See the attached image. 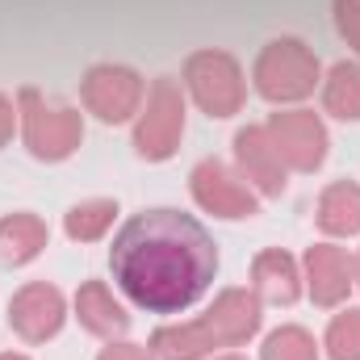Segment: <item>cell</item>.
I'll use <instances>...</instances> for the list:
<instances>
[{
    "label": "cell",
    "instance_id": "6da1fadb",
    "mask_svg": "<svg viewBox=\"0 0 360 360\" xmlns=\"http://www.w3.org/2000/svg\"><path fill=\"white\" fill-rule=\"evenodd\" d=\"M109 269L117 289L151 314H180L205 297L218 276V248L210 231L180 210H143L134 214L113 248Z\"/></svg>",
    "mask_w": 360,
    "mask_h": 360
},
{
    "label": "cell",
    "instance_id": "7a4b0ae2",
    "mask_svg": "<svg viewBox=\"0 0 360 360\" xmlns=\"http://www.w3.org/2000/svg\"><path fill=\"white\" fill-rule=\"evenodd\" d=\"M264 323L260 297L252 289H222L214 306L188 323H168L151 335V352L160 360H205L218 348L248 344Z\"/></svg>",
    "mask_w": 360,
    "mask_h": 360
},
{
    "label": "cell",
    "instance_id": "3957f363",
    "mask_svg": "<svg viewBox=\"0 0 360 360\" xmlns=\"http://www.w3.org/2000/svg\"><path fill=\"white\" fill-rule=\"evenodd\" d=\"M17 122H21L25 151L34 160H42V164H63L84 143V117H80V109H72L63 101H46L38 89L17 92Z\"/></svg>",
    "mask_w": 360,
    "mask_h": 360
},
{
    "label": "cell",
    "instance_id": "277c9868",
    "mask_svg": "<svg viewBox=\"0 0 360 360\" xmlns=\"http://www.w3.org/2000/svg\"><path fill=\"white\" fill-rule=\"evenodd\" d=\"M252 80H256V92L272 105H297L319 89L323 68H319V55L302 38H272L256 55Z\"/></svg>",
    "mask_w": 360,
    "mask_h": 360
},
{
    "label": "cell",
    "instance_id": "5b68a950",
    "mask_svg": "<svg viewBox=\"0 0 360 360\" xmlns=\"http://www.w3.org/2000/svg\"><path fill=\"white\" fill-rule=\"evenodd\" d=\"M184 89L197 101L201 113L210 117H235L248 101V80H243V68L231 51H193L184 59Z\"/></svg>",
    "mask_w": 360,
    "mask_h": 360
},
{
    "label": "cell",
    "instance_id": "8992f818",
    "mask_svg": "<svg viewBox=\"0 0 360 360\" xmlns=\"http://www.w3.org/2000/svg\"><path fill=\"white\" fill-rule=\"evenodd\" d=\"M180 139H184V92L176 80L160 76L147 89L143 109L134 117V151L147 164H164L176 155Z\"/></svg>",
    "mask_w": 360,
    "mask_h": 360
},
{
    "label": "cell",
    "instance_id": "52a82bcc",
    "mask_svg": "<svg viewBox=\"0 0 360 360\" xmlns=\"http://www.w3.org/2000/svg\"><path fill=\"white\" fill-rule=\"evenodd\" d=\"M143 96H147L143 76L134 68H126V63H96L80 80L84 109H89L92 117H101L105 126H122V122L139 117Z\"/></svg>",
    "mask_w": 360,
    "mask_h": 360
},
{
    "label": "cell",
    "instance_id": "ba28073f",
    "mask_svg": "<svg viewBox=\"0 0 360 360\" xmlns=\"http://www.w3.org/2000/svg\"><path fill=\"white\" fill-rule=\"evenodd\" d=\"M188 193H193V201L205 214L226 218V222H239V218H256L260 214V193L239 176V168H231L222 160H201L188 172Z\"/></svg>",
    "mask_w": 360,
    "mask_h": 360
},
{
    "label": "cell",
    "instance_id": "9c48e42d",
    "mask_svg": "<svg viewBox=\"0 0 360 360\" xmlns=\"http://www.w3.org/2000/svg\"><path fill=\"white\" fill-rule=\"evenodd\" d=\"M276 155L285 160L289 172H319L327 160V126L314 109H276L264 122Z\"/></svg>",
    "mask_w": 360,
    "mask_h": 360
},
{
    "label": "cell",
    "instance_id": "30bf717a",
    "mask_svg": "<svg viewBox=\"0 0 360 360\" xmlns=\"http://www.w3.org/2000/svg\"><path fill=\"white\" fill-rule=\"evenodd\" d=\"M68 323V302L55 285L46 281H30L8 297V327L25 340V344H46L63 331Z\"/></svg>",
    "mask_w": 360,
    "mask_h": 360
},
{
    "label": "cell",
    "instance_id": "8fae6325",
    "mask_svg": "<svg viewBox=\"0 0 360 360\" xmlns=\"http://www.w3.org/2000/svg\"><path fill=\"white\" fill-rule=\"evenodd\" d=\"M235 164H239V176L248 180L260 197H281L285 184H289V168L276 155L264 126H243L235 134Z\"/></svg>",
    "mask_w": 360,
    "mask_h": 360
},
{
    "label": "cell",
    "instance_id": "7c38bea8",
    "mask_svg": "<svg viewBox=\"0 0 360 360\" xmlns=\"http://www.w3.org/2000/svg\"><path fill=\"white\" fill-rule=\"evenodd\" d=\"M302 281H306L314 306H323V310L340 306L352 293V260H348V252L335 248V243L306 248V256H302Z\"/></svg>",
    "mask_w": 360,
    "mask_h": 360
},
{
    "label": "cell",
    "instance_id": "4fadbf2b",
    "mask_svg": "<svg viewBox=\"0 0 360 360\" xmlns=\"http://www.w3.org/2000/svg\"><path fill=\"white\" fill-rule=\"evenodd\" d=\"M252 293L260 302L272 306H293L302 297V269L289 252L281 248H264L256 260H252Z\"/></svg>",
    "mask_w": 360,
    "mask_h": 360
},
{
    "label": "cell",
    "instance_id": "5bb4252c",
    "mask_svg": "<svg viewBox=\"0 0 360 360\" xmlns=\"http://www.w3.org/2000/svg\"><path fill=\"white\" fill-rule=\"evenodd\" d=\"M76 319H80V327L89 335H96V340H122L126 327H130L126 306L113 297V289L105 281H84L76 289Z\"/></svg>",
    "mask_w": 360,
    "mask_h": 360
},
{
    "label": "cell",
    "instance_id": "9a60e30c",
    "mask_svg": "<svg viewBox=\"0 0 360 360\" xmlns=\"http://www.w3.org/2000/svg\"><path fill=\"white\" fill-rule=\"evenodd\" d=\"M51 243V231L38 214L17 210L8 218H0V269H21L34 264Z\"/></svg>",
    "mask_w": 360,
    "mask_h": 360
},
{
    "label": "cell",
    "instance_id": "2e32d148",
    "mask_svg": "<svg viewBox=\"0 0 360 360\" xmlns=\"http://www.w3.org/2000/svg\"><path fill=\"white\" fill-rule=\"evenodd\" d=\"M314 222H319L323 235H335V239L360 235V184L356 180H331L323 188V197H319Z\"/></svg>",
    "mask_w": 360,
    "mask_h": 360
},
{
    "label": "cell",
    "instance_id": "e0dca14e",
    "mask_svg": "<svg viewBox=\"0 0 360 360\" xmlns=\"http://www.w3.org/2000/svg\"><path fill=\"white\" fill-rule=\"evenodd\" d=\"M323 109L340 122H360V63L344 59L323 80Z\"/></svg>",
    "mask_w": 360,
    "mask_h": 360
},
{
    "label": "cell",
    "instance_id": "ac0fdd59",
    "mask_svg": "<svg viewBox=\"0 0 360 360\" xmlns=\"http://www.w3.org/2000/svg\"><path fill=\"white\" fill-rule=\"evenodd\" d=\"M113 218H117V201L113 197H89V201H80V205H72L63 214V231L76 243H96V239H105Z\"/></svg>",
    "mask_w": 360,
    "mask_h": 360
},
{
    "label": "cell",
    "instance_id": "d6986e66",
    "mask_svg": "<svg viewBox=\"0 0 360 360\" xmlns=\"http://www.w3.org/2000/svg\"><path fill=\"white\" fill-rule=\"evenodd\" d=\"M260 360H319V344H314V335L306 327L285 323V327H276L264 340Z\"/></svg>",
    "mask_w": 360,
    "mask_h": 360
},
{
    "label": "cell",
    "instance_id": "ffe728a7",
    "mask_svg": "<svg viewBox=\"0 0 360 360\" xmlns=\"http://www.w3.org/2000/svg\"><path fill=\"white\" fill-rule=\"evenodd\" d=\"M323 348H327L331 360H360V306L340 310V314L327 323Z\"/></svg>",
    "mask_w": 360,
    "mask_h": 360
},
{
    "label": "cell",
    "instance_id": "44dd1931",
    "mask_svg": "<svg viewBox=\"0 0 360 360\" xmlns=\"http://www.w3.org/2000/svg\"><path fill=\"white\" fill-rule=\"evenodd\" d=\"M335 30L360 59V0H335Z\"/></svg>",
    "mask_w": 360,
    "mask_h": 360
},
{
    "label": "cell",
    "instance_id": "7402d4cb",
    "mask_svg": "<svg viewBox=\"0 0 360 360\" xmlns=\"http://www.w3.org/2000/svg\"><path fill=\"white\" fill-rule=\"evenodd\" d=\"M96 360H160L151 348H143V344H130V340H109L105 348H101V356Z\"/></svg>",
    "mask_w": 360,
    "mask_h": 360
},
{
    "label": "cell",
    "instance_id": "603a6c76",
    "mask_svg": "<svg viewBox=\"0 0 360 360\" xmlns=\"http://www.w3.org/2000/svg\"><path fill=\"white\" fill-rule=\"evenodd\" d=\"M13 130H17V105H13V101L0 92V147H8Z\"/></svg>",
    "mask_w": 360,
    "mask_h": 360
},
{
    "label": "cell",
    "instance_id": "cb8c5ba5",
    "mask_svg": "<svg viewBox=\"0 0 360 360\" xmlns=\"http://www.w3.org/2000/svg\"><path fill=\"white\" fill-rule=\"evenodd\" d=\"M352 285L360 289V252H356V260H352Z\"/></svg>",
    "mask_w": 360,
    "mask_h": 360
},
{
    "label": "cell",
    "instance_id": "d4e9b609",
    "mask_svg": "<svg viewBox=\"0 0 360 360\" xmlns=\"http://www.w3.org/2000/svg\"><path fill=\"white\" fill-rule=\"evenodd\" d=\"M0 360H30V356H21V352H0Z\"/></svg>",
    "mask_w": 360,
    "mask_h": 360
},
{
    "label": "cell",
    "instance_id": "484cf974",
    "mask_svg": "<svg viewBox=\"0 0 360 360\" xmlns=\"http://www.w3.org/2000/svg\"><path fill=\"white\" fill-rule=\"evenodd\" d=\"M214 360H243V356H214Z\"/></svg>",
    "mask_w": 360,
    "mask_h": 360
}]
</instances>
